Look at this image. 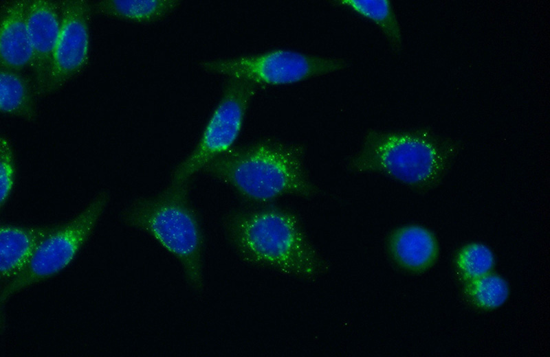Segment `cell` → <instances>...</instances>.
<instances>
[{
	"label": "cell",
	"instance_id": "cell-1",
	"mask_svg": "<svg viewBox=\"0 0 550 357\" xmlns=\"http://www.w3.org/2000/svg\"><path fill=\"white\" fill-rule=\"evenodd\" d=\"M226 238L248 264L267 268L305 280L324 274L327 262L287 211L250 207L229 212L223 220Z\"/></svg>",
	"mask_w": 550,
	"mask_h": 357
},
{
	"label": "cell",
	"instance_id": "cell-2",
	"mask_svg": "<svg viewBox=\"0 0 550 357\" xmlns=\"http://www.w3.org/2000/svg\"><path fill=\"white\" fill-rule=\"evenodd\" d=\"M202 172L255 204L285 195L311 197L317 194L306 170L303 148L275 139L234 146L208 163Z\"/></svg>",
	"mask_w": 550,
	"mask_h": 357
},
{
	"label": "cell",
	"instance_id": "cell-3",
	"mask_svg": "<svg viewBox=\"0 0 550 357\" xmlns=\"http://www.w3.org/2000/svg\"><path fill=\"white\" fill-rule=\"evenodd\" d=\"M189 182L170 183L159 193L134 199L122 211L124 224L153 238L180 266L192 292H204V235L189 196Z\"/></svg>",
	"mask_w": 550,
	"mask_h": 357
},
{
	"label": "cell",
	"instance_id": "cell-4",
	"mask_svg": "<svg viewBox=\"0 0 550 357\" xmlns=\"http://www.w3.org/2000/svg\"><path fill=\"white\" fill-rule=\"evenodd\" d=\"M446 160L443 148L424 133L373 129L366 133L346 167L355 173L380 174L417 187L436 181Z\"/></svg>",
	"mask_w": 550,
	"mask_h": 357
},
{
	"label": "cell",
	"instance_id": "cell-5",
	"mask_svg": "<svg viewBox=\"0 0 550 357\" xmlns=\"http://www.w3.org/2000/svg\"><path fill=\"white\" fill-rule=\"evenodd\" d=\"M199 65L208 73L243 80L258 87L292 84L342 71L349 67V62L342 58L277 49L255 55L205 60Z\"/></svg>",
	"mask_w": 550,
	"mask_h": 357
},
{
	"label": "cell",
	"instance_id": "cell-6",
	"mask_svg": "<svg viewBox=\"0 0 550 357\" xmlns=\"http://www.w3.org/2000/svg\"><path fill=\"white\" fill-rule=\"evenodd\" d=\"M109 198L107 191L98 193L74 218L54 226L41 242L28 266L2 287L1 306L25 288L59 273L74 261L91 235Z\"/></svg>",
	"mask_w": 550,
	"mask_h": 357
},
{
	"label": "cell",
	"instance_id": "cell-7",
	"mask_svg": "<svg viewBox=\"0 0 550 357\" xmlns=\"http://www.w3.org/2000/svg\"><path fill=\"white\" fill-rule=\"evenodd\" d=\"M257 89L248 81L228 78L195 148L172 171L171 183L189 182L212 161L234 147Z\"/></svg>",
	"mask_w": 550,
	"mask_h": 357
},
{
	"label": "cell",
	"instance_id": "cell-8",
	"mask_svg": "<svg viewBox=\"0 0 550 357\" xmlns=\"http://www.w3.org/2000/svg\"><path fill=\"white\" fill-rule=\"evenodd\" d=\"M60 27L43 95L63 87L85 67L90 47L91 4L85 0L59 2Z\"/></svg>",
	"mask_w": 550,
	"mask_h": 357
},
{
	"label": "cell",
	"instance_id": "cell-9",
	"mask_svg": "<svg viewBox=\"0 0 550 357\" xmlns=\"http://www.w3.org/2000/svg\"><path fill=\"white\" fill-rule=\"evenodd\" d=\"M28 26L33 51L34 88L36 95L43 96L60 27L59 3L29 1Z\"/></svg>",
	"mask_w": 550,
	"mask_h": 357
},
{
	"label": "cell",
	"instance_id": "cell-10",
	"mask_svg": "<svg viewBox=\"0 0 550 357\" xmlns=\"http://www.w3.org/2000/svg\"><path fill=\"white\" fill-rule=\"evenodd\" d=\"M28 6L27 0L11 1L1 6V68L19 71L29 66L32 67L33 51L28 26Z\"/></svg>",
	"mask_w": 550,
	"mask_h": 357
},
{
	"label": "cell",
	"instance_id": "cell-11",
	"mask_svg": "<svg viewBox=\"0 0 550 357\" xmlns=\"http://www.w3.org/2000/svg\"><path fill=\"white\" fill-rule=\"evenodd\" d=\"M388 249L397 266L416 273L429 269L439 255L435 235L419 224L404 225L394 230L388 238Z\"/></svg>",
	"mask_w": 550,
	"mask_h": 357
},
{
	"label": "cell",
	"instance_id": "cell-12",
	"mask_svg": "<svg viewBox=\"0 0 550 357\" xmlns=\"http://www.w3.org/2000/svg\"><path fill=\"white\" fill-rule=\"evenodd\" d=\"M54 227L1 225L0 273L2 280L6 282L10 280L28 266L41 242Z\"/></svg>",
	"mask_w": 550,
	"mask_h": 357
},
{
	"label": "cell",
	"instance_id": "cell-13",
	"mask_svg": "<svg viewBox=\"0 0 550 357\" xmlns=\"http://www.w3.org/2000/svg\"><path fill=\"white\" fill-rule=\"evenodd\" d=\"M178 0H102L91 3L92 10L109 17L146 23L162 19L181 5Z\"/></svg>",
	"mask_w": 550,
	"mask_h": 357
},
{
	"label": "cell",
	"instance_id": "cell-14",
	"mask_svg": "<svg viewBox=\"0 0 550 357\" xmlns=\"http://www.w3.org/2000/svg\"><path fill=\"white\" fill-rule=\"evenodd\" d=\"M36 92L18 71L1 68L0 110L4 115L33 122L37 115Z\"/></svg>",
	"mask_w": 550,
	"mask_h": 357
},
{
	"label": "cell",
	"instance_id": "cell-15",
	"mask_svg": "<svg viewBox=\"0 0 550 357\" xmlns=\"http://www.w3.org/2000/svg\"><path fill=\"white\" fill-rule=\"evenodd\" d=\"M333 5L346 8L371 21L383 33L395 53L401 51L402 34L400 24L388 0H336Z\"/></svg>",
	"mask_w": 550,
	"mask_h": 357
},
{
	"label": "cell",
	"instance_id": "cell-16",
	"mask_svg": "<svg viewBox=\"0 0 550 357\" xmlns=\"http://www.w3.org/2000/svg\"><path fill=\"white\" fill-rule=\"evenodd\" d=\"M464 295L474 307L492 310L502 306L507 300L509 287L500 275L489 273L465 282Z\"/></svg>",
	"mask_w": 550,
	"mask_h": 357
},
{
	"label": "cell",
	"instance_id": "cell-17",
	"mask_svg": "<svg viewBox=\"0 0 550 357\" xmlns=\"http://www.w3.org/2000/svg\"><path fill=\"white\" fill-rule=\"evenodd\" d=\"M455 267L459 276L465 281L491 273L495 265L492 249L483 242H471L458 251Z\"/></svg>",
	"mask_w": 550,
	"mask_h": 357
},
{
	"label": "cell",
	"instance_id": "cell-18",
	"mask_svg": "<svg viewBox=\"0 0 550 357\" xmlns=\"http://www.w3.org/2000/svg\"><path fill=\"white\" fill-rule=\"evenodd\" d=\"M12 147L5 136L0 139V202L1 208L8 201L14 187L16 168Z\"/></svg>",
	"mask_w": 550,
	"mask_h": 357
}]
</instances>
